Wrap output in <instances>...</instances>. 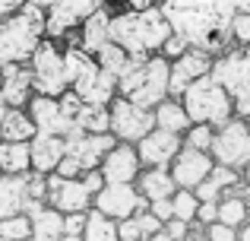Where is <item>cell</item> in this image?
Listing matches in <instances>:
<instances>
[{
	"instance_id": "obj_47",
	"label": "cell",
	"mask_w": 250,
	"mask_h": 241,
	"mask_svg": "<svg viewBox=\"0 0 250 241\" xmlns=\"http://www.w3.org/2000/svg\"><path fill=\"white\" fill-rule=\"evenodd\" d=\"M127 10H146V6H155L159 0H121Z\"/></svg>"
},
{
	"instance_id": "obj_29",
	"label": "cell",
	"mask_w": 250,
	"mask_h": 241,
	"mask_svg": "<svg viewBox=\"0 0 250 241\" xmlns=\"http://www.w3.org/2000/svg\"><path fill=\"white\" fill-rule=\"evenodd\" d=\"M35 121L29 118L25 108H6L3 121H0V136L3 140H32L35 136Z\"/></svg>"
},
{
	"instance_id": "obj_23",
	"label": "cell",
	"mask_w": 250,
	"mask_h": 241,
	"mask_svg": "<svg viewBox=\"0 0 250 241\" xmlns=\"http://www.w3.org/2000/svg\"><path fill=\"white\" fill-rule=\"evenodd\" d=\"M136 191L143 194V200H159V197H171V194L177 191V184H174V178H171V172L168 168H162V165H143V172L136 175Z\"/></svg>"
},
{
	"instance_id": "obj_56",
	"label": "cell",
	"mask_w": 250,
	"mask_h": 241,
	"mask_svg": "<svg viewBox=\"0 0 250 241\" xmlns=\"http://www.w3.org/2000/svg\"><path fill=\"white\" fill-rule=\"evenodd\" d=\"M247 124H250V114H247Z\"/></svg>"
},
{
	"instance_id": "obj_41",
	"label": "cell",
	"mask_w": 250,
	"mask_h": 241,
	"mask_svg": "<svg viewBox=\"0 0 250 241\" xmlns=\"http://www.w3.org/2000/svg\"><path fill=\"white\" fill-rule=\"evenodd\" d=\"M206 238H209V241H238V229L215 219V222L206 225Z\"/></svg>"
},
{
	"instance_id": "obj_20",
	"label": "cell",
	"mask_w": 250,
	"mask_h": 241,
	"mask_svg": "<svg viewBox=\"0 0 250 241\" xmlns=\"http://www.w3.org/2000/svg\"><path fill=\"white\" fill-rule=\"evenodd\" d=\"M111 42L127 48L130 57H149V51L143 48V42H140V19H136V10L111 13Z\"/></svg>"
},
{
	"instance_id": "obj_54",
	"label": "cell",
	"mask_w": 250,
	"mask_h": 241,
	"mask_svg": "<svg viewBox=\"0 0 250 241\" xmlns=\"http://www.w3.org/2000/svg\"><path fill=\"white\" fill-rule=\"evenodd\" d=\"M32 3H35V6H42V10H48V6L54 3V0H32Z\"/></svg>"
},
{
	"instance_id": "obj_43",
	"label": "cell",
	"mask_w": 250,
	"mask_h": 241,
	"mask_svg": "<svg viewBox=\"0 0 250 241\" xmlns=\"http://www.w3.org/2000/svg\"><path fill=\"white\" fill-rule=\"evenodd\" d=\"M187 48H190V44H187V38H181L177 32H171V35L165 38V44H162V54H165L168 61H174V57H177V54H184Z\"/></svg>"
},
{
	"instance_id": "obj_42",
	"label": "cell",
	"mask_w": 250,
	"mask_h": 241,
	"mask_svg": "<svg viewBox=\"0 0 250 241\" xmlns=\"http://www.w3.org/2000/svg\"><path fill=\"white\" fill-rule=\"evenodd\" d=\"M117 241H143V232H140V225H136L133 216L117 219Z\"/></svg>"
},
{
	"instance_id": "obj_22",
	"label": "cell",
	"mask_w": 250,
	"mask_h": 241,
	"mask_svg": "<svg viewBox=\"0 0 250 241\" xmlns=\"http://www.w3.org/2000/svg\"><path fill=\"white\" fill-rule=\"evenodd\" d=\"M25 111H29V118L35 121L38 130H51V133H67L70 124L61 118V105H57V95H42L35 92L29 99V105H25Z\"/></svg>"
},
{
	"instance_id": "obj_15",
	"label": "cell",
	"mask_w": 250,
	"mask_h": 241,
	"mask_svg": "<svg viewBox=\"0 0 250 241\" xmlns=\"http://www.w3.org/2000/svg\"><path fill=\"white\" fill-rule=\"evenodd\" d=\"M25 213L32 219V238L35 241H61L63 238V213L57 206H51L48 200L29 197Z\"/></svg>"
},
{
	"instance_id": "obj_30",
	"label": "cell",
	"mask_w": 250,
	"mask_h": 241,
	"mask_svg": "<svg viewBox=\"0 0 250 241\" xmlns=\"http://www.w3.org/2000/svg\"><path fill=\"white\" fill-rule=\"evenodd\" d=\"M85 241H117V219L104 216L102 210L89 206L85 210V225H83Z\"/></svg>"
},
{
	"instance_id": "obj_14",
	"label": "cell",
	"mask_w": 250,
	"mask_h": 241,
	"mask_svg": "<svg viewBox=\"0 0 250 241\" xmlns=\"http://www.w3.org/2000/svg\"><path fill=\"white\" fill-rule=\"evenodd\" d=\"M98 172L104 175V181H136V175L143 172V162H140L136 146H133V143L117 140L114 146L104 153Z\"/></svg>"
},
{
	"instance_id": "obj_26",
	"label": "cell",
	"mask_w": 250,
	"mask_h": 241,
	"mask_svg": "<svg viewBox=\"0 0 250 241\" xmlns=\"http://www.w3.org/2000/svg\"><path fill=\"white\" fill-rule=\"evenodd\" d=\"M95 67H98V64H95V54H89V51H85L76 38H70V42L63 44V73H67V83H70V86H76L80 80H85V76H89Z\"/></svg>"
},
{
	"instance_id": "obj_9",
	"label": "cell",
	"mask_w": 250,
	"mask_h": 241,
	"mask_svg": "<svg viewBox=\"0 0 250 241\" xmlns=\"http://www.w3.org/2000/svg\"><path fill=\"white\" fill-rule=\"evenodd\" d=\"M63 140H67V153L80 162L83 172H85V168H98L102 165L104 153L117 143V136L111 133V130L108 133H89V130H83V127H73V130L63 133Z\"/></svg>"
},
{
	"instance_id": "obj_2",
	"label": "cell",
	"mask_w": 250,
	"mask_h": 241,
	"mask_svg": "<svg viewBox=\"0 0 250 241\" xmlns=\"http://www.w3.org/2000/svg\"><path fill=\"white\" fill-rule=\"evenodd\" d=\"M44 38V10L25 0L19 10L0 22V61L3 64H29L32 51Z\"/></svg>"
},
{
	"instance_id": "obj_7",
	"label": "cell",
	"mask_w": 250,
	"mask_h": 241,
	"mask_svg": "<svg viewBox=\"0 0 250 241\" xmlns=\"http://www.w3.org/2000/svg\"><path fill=\"white\" fill-rule=\"evenodd\" d=\"M108 108H111V133L124 143L143 140V136L155 127L152 108H143V105H136V102L124 99V95H114V102H111Z\"/></svg>"
},
{
	"instance_id": "obj_34",
	"label": "cell",
	"mask_w": 250,
	"mask_h": 241,
	"mask_svg": "<svg viewBox=\"0 0 250 241\" xmlns=\"http://www.w3.org/2000/svg\"><path fill=\"white\" fill-rule=\"evenodd\" d=\"M171 206H174V216L184 219V222H193L196 219V206H200V197H196L190 187H177L171 194Z\"/></svg>"
},
{
	"instance_id": "obj_36",
	"label": "cell",
	"mask_w": 250,
	"mask_h": 241,
	"mask_svg": "<svg viewBox=\"0 0 250 241\" xmlns=\"http://www.w3.org/2000/svg\"><path fill=\"white\" fill-rule=\"evenodd\" d=\"M57 105H61V118L70 124V130H73L76 127V118H80V111H83L85 102L76 95V89H63V92L57 95Z\"/></svg>"
},
{
	"instance_id": "obj_40",
	"label": "cell",
	"mask_w": 250,
	"mask_h": 241,
	"mask_svg": "<svg viewBox=\"0 0 250 241\" xmlns=\"http://www.w3.org/2000/svg\"><path fill=\"white\" fill-rule=\"evenodd\" d=\"M85 225V213H63V241H80Z\"/></svg>"
},
{
	"instance_id": "obj_32",
	"label": "cell",
	"mask_w": 250,
	"mask_h": 241,
	"mask_svg": "<svg viewBox=\"0 0 250 241\" xmlns=\"http://www.w3.org/2000/svg\"><path fill=\"white\" fill-rule=\"evenodd\" d=\"M76 127L89 130V133H108L111 130V108L108 105H83Z\"/></svg>"
},
{
	"instance_id": "obj_13",
	"label": "cell",
	"mask_w": 250,
	"mask_h": 241,
	"mask_svg": "<svg viewBox=\"0 0 250 241\" xmlns=\"http://www.w3.org/2000/svg\"><path fill=\"white\" fill-rule=\"evenodd\" d=\"M133 146H136V153H140L143 165H162V168H168L171 159L177 155V149L184 146V136L174 133V130H165V127H152L143 140H136Z\"/></svg>"
},
{
	"instance_id": "obj_31",
	"label": "cell",
	"mask_w": 250,
	"mask_h": 241,
	"mask_svg": "<svg viewBox=\"0 0 250 241\" xmlns=\"http://www.w3.org/2000/svg\"><path fill=\"white\" fill-rule=\"evenodd\" d=\"M127 61H130V54H127V48H121L117 42H104L102 48L95 51V64L104 70V73H114V76H121L124 73V67H127Z\"/></svg>"
},
{
	"instance_id": "obj_19",
	"label": "cell",
	"mask_w": 250,
	"mask_h": 241,
	"mask_svg": "<svg viewBox=\"0 0 250 241\" xmlns=\"http://www.w3.org/2000/svg\"><path fill=\"white\" fill-rule=\"evenodd\" d=\"M136 19H140V42L143 48L149 51V54H155V51H162V44H165V38L171 35V22L168 16L162 13V6H146V10H136Z\"/></svg>"
},
{
	"instance_id": "obj_8",
	"label": "cell",
	"mask_w": 250,
	"mask_h": 241,
	"mask_svg": "<svg viewBox=\"0 0 250 241\" xmlns=\"http://www.w3.org/2000/svg\"><path fill=\"white\" fill-rule=\"evenodd\" d=\"M92 206L111 219H127L140 206H149V203L143 200V194L136 191L133 181H104V187L92 197Z\"/></svg>"
},
{
	"instance_id": "obj_11",
	"label": "cell",
	"mask_w": 250,
	"mask_h": 241,
	"mask_svg": "<svg viewBox=\"0 0 250 241\" xmlns=\"http://www.w3.org/2000/svg\"><path fill=\"white\" fill-rule=\"evenodd\" d=\"M209 70H212V54L203 48H193L190 44L184 54H177L174 61H171V76H168V92L177 95L181 99V92L190 86L193 80H200V76H206Z\"/></svg>"
},
{
	"instance_id": "obj_25",
	"label": "cell",
	"mask_w": 250,
	"mask_h": 241,
	"mask_svg": "<svg viewBox=\"0 0 250 241\" xmlns=\"http://www.w3.org/2000/svg\"><path fill=\"white\" fill-rule=\"evenodd\" d=\"M25 203H29V181H25V175L0 172V216L25 213Z\"/></svg>"
},
{
	"instance_id": "obj_1",
	"label": "cell",
	"mask_w": 250,
	"mask_h": 241,
	"mask_svg": "<svg viewBox=\"0 0 250 241\" xmlns=\"http://www.w3.org/2000/svg\"><path fill=\"white\" fill-rule=\"evenodd\" d=\"M168 76H171V61L162 51L149 57H130L124 73L117 76V95L136 102L143 108H155L162 99H168Z\"/></svg>"
},
{
	"instance_id": "obj_46",
	"label": "cell",
	"mask_w": 250,
	"mask_h": 241,
	"mask_svg": "<svg viewBox=\"0 0 250 241\" xmlns=\"http://www.w3.org/2000/svg\"><path fill=\"white\" fill-rule=\"evenodd\" d=\"M149 210H152L155 216L162 219V222H168V219L174 216V206H171V197H159V200H149Z\"/></svg>"
},
{
	"instance_id": "obj_55",
	"label": "cell",
	"mask_w": 250,
	"mask_h": 241,
	"mask_svg": "<svg viewBox=\"0 0 250 241\" xmlns=\"http://www.w3.org/2000/svg\"><path fill=\"white\" fill-rule=\"evenodd\" d=\"M104 3H121V0H104Z\"/></svg>"
},
{
	"instance_id": "obj_52",
	"label": "cell",
	"mask_w": 250,
	"mask_h": 241,
	"mask_svg": "<svg viewBox=\"0 0 250 241\" xmlns=\"http://www.w3.org/2000/svg\"><path fill=\"white\" fill-rule=\"evenodd\" d=\"M3 3H6V6H10V10H19V6H22V3H25V0H3Z\"/></svg>"
},
{
	"instance_id": "obj_21",
	"label": "cell",
	"mask_w": 250,
	"mask_h": 241,
	"mask_svg": "<svg viewBox=\"0 0 250 241\" xmlns=\"http://www.w3.org/2000/svg\"><path fill=\"white\" fill-rule=\"evenodd\" d=\"M80 22H83V16H80L73 0H54V3L44 10V35L54 38V42H61V38H67L73 29H80Z\"/></svg>"
},
{
	"instance_id": "obj_49",
	"label": "cell",
	"mask_w": 250,
	"mask_h": 241,
	"mask_svg": "<svg viewBox=\"0 0 250 241\" xmlns=\"http://www.w3.org/2000/svg\"><path fill=\"white\" fill-rule=\"evenodd\" d=\"M234 3V10H241V13H250V0H231Z\"/></svg>"
},
{
	"instance_id": "obj_57",
	"label": "cell",
	"mask_w": 250,
	"mask_h": 241,
	"mask_svg": "<svg viewBox=\"0 0 250 241\" xmlns=\"http://www.w3.org/2000/svg\"><path fill=\"white\" fill-rule=\"evenodd\" d=\"M0 140H3V136H0Z\"/></svg>"
},
{
	"instance_id": "obj_12",
	"label": "cell",
	"mask_w": 250,
	"mask_h": 241,
	"mask_svg": "<svg viewBox=\"0 0 250 241\" xmlns=\"http://www.w3.org/2000/svg\"><path fill=\"white\" fill-rule=\"evenodd\" d=\"M212 165H215L212 153H206V149H193V146H181L177 155L171 159L168 172H171V178H174L177 187H190V191H193V187L212 172Z\"/></svg>"
},
{
	"instance_id": "obj_3",
	"label": "cell",
	"mask_w": 250,
	"mask_h": 241,
	"mask_svg": "<svg viewBox=\"0 0 250 241\" xmlns=\"http://www.w3.org/2000/svg\"><path fill=\"white\" fill-rule=\"evenodd\" d=\"M209 76L228 89V95L234 102V114L247 121V114H250V44H231L222 54H215Z\"/></svg>"
},
{
	"instance_id": "obj_53",
	"label": "cell",
	"mask_w": 250,
	"mask_h": 241,
	"mask_svg": "<svg viewBox=\"0 0 250 241\" xmlns=\"http://www.w3.org/2000/svg\"><path fill=\"white\" fill-rule=\"evenodd\" d=\"M6 108H10V105H6V99H3V92H0V121H3V114H6Z\"/></svg>"
},
{
	"instance_id": "obj_33",
	"label": "cell",
	"mask_w": 250,
	"mask_h": 241,
	"mask_svg": "<svg viewBox=\"0 0 250 241\" xmlns=\"http://www.w3.org/2000/svg\"><path fill=\"white\" fill-rule=\"evenodd\" d=\"M0 238H3V241H25V238H32L29 213H10V216H0Z\"/></svg>"
},
{
	"instance_id": "obj_5",
	"label": "cell",
	"mask_w": 250,
	"mask_h": 241,
	"mask_svg": "<svg viewBox=\"0 0 250 241\" xmlns=\"http://www.w3.org/2000/svg\"><path fill=\"white\" fill-rule=\"evenodd\" d=\"M29 70H32V86L42 95H61L63 89H70L67 73H63V48L54 38L44 35L38 42V48L29 57Z\"/></svg>"
},
{
	"instance_id": "obj_17",
	"label": "cell",
	"mask_w": 250,
	"mask_h": 241,
	"mask_svg": "<svg viewBox=\"0 0 250 241\" xmlns=\"http://www.w3.org/2000/svg\"><path fill=\"white\" fill-rule=\"evenodd\" d=\"M29 153H32V168L42 175H51L67 153V140L61 133H51V130H35V136L29 140Z\"/></svg>"
},
{
	"instance_id": "obj_38",
	"label": "cell",
	"mask_w": 250,
	"mask_h": 241,
	"mask_svg": "<svg viewBox=\"0 0 250 241\" xmlns=\"http://www.w3.org/2000/svg\"><path fill=\"white\" fill-rule=\"evenodd\" d=\"M133 219H136V225H140V232H143V241H149V238H155V232L162 229V219L155 216L149 206H140V210L133 213Z\"/></svg>"
},
{
	"instance_id": "obj_16",
	"label": "cell",
	"mask_w": 250,
	"mask_h": 241,
	"mask_svg": "<svg viewBox=\"0 0 250 241\" xmlns=\"http://www.w3.org/2000/svg\"><path fill=\"white\" fill-rule=\"evenodd\" d=\"M0 92H3V99H6L10 108H25V105H29V99L35 95L29 64H3V73H0Z\"/></svg>"
},
{
	"instance_id": "obj_44",
	"label": "cell",
	"mask_w": 250,
	"mask_h": 241,
	"mask_svg": "<svg viewBox=\"0 0 250 241\" xmlns=\"http://www.w3.org/2000/svg\"><path fill=\"white\" fill-rule=\"evenodd\" d=\"M219 219V200H200V206H196V222L200 225H209Z\"/></svg>"
},
{
	"instance_id": "obj_37",
	"label": "cell",
	"mask_w": 250,
	"mask_h": 241,
	"mask_svg": "<svg viewBox=\"0 0 250 241\" xmlns=\"http://www.w3.org/2000/svg\"><path fill=\"white\" fill-rule=\"evenodd\" d=\"M190 232V222H184V219L171 216L168 222H162V229L155 232V241H184Z\"/></svg>"
},
{
	"instance_id": "obj_50",
	"label": "cell",
	"mask_w": 250,
	"mask_h": 241,
	"mask_svg": "<svg viewBox=\"0 0 250 241\" xmlns=\"http://www.w3.org/2000/svg\"><path fill=\"white\" fill-rule=\"evenodd\" d=\"M10 13H13V10H10V6H6V3H3V0H0V22H3V19H6V16H10Z\"/></svg>"
},
{
	"instance_id": "obj_45",
	"label": "cell",
	"mask_w": 250,
	"mask_h": 241,
	"mask_svg": "<svg viewBox=\"0 0 250 241\" xmlns=\"http://www.w3.org/2000/svg\"><path fill=\"white\" fill-rule=\"evenodd\" d=\"M54 172H57V175H63V178H80V175H83V165H80V162H76L70 153H63V159L57 162Z\"/></svg>"
},
{
	"instance_id": "obj_18",
	"label": "cell",
	"mask_w": 250,
	"mask_h": 241,
	"mask_svg": "<svg viewBox=\"0 0 250 241\" xmlns=\"http://www.w3.org/2000/svg\"><path fill=\"white\" fill-rule=\"evenodd\" d=\"M70 89H76V95H80L85 105H111L114 95H117V76L104 73L102 67H95L85 80H80Z\"/></svg>"
},
{
	"instance_id": "obj_28",
	"label": "cell",
	"mask_w": 250,
	"mask_h": 241,
	"mask_svg": "<svg viewBox=\"0 0 250 241\" xmlns=\"http://www.w3.org/2000/svg\"><path fill=\"white\" fill-rule=\"evenodd\" d=\"M32 168L29 140H0V172L25 175Z\"/></svg>"
},
{
	"instance_id": "obj_24",
	"label": "cell",
	"mask_w": 250,
	"mask_h": 241,
	"mask_svg": "<svg viewBox=\"0 0 250 241\" xmlns=\"http://www.w3.org/2000/svg\"><path fill=\"white\" fill-rule=\"evenodd\" d=\"M108 38H111V10H108V3H104L102 10L89 13L80 22V38H76V42H80L89 54H95Z\"/></svg>"
},
{
	"instance_id": "obj_4",
	"label": "cell",
	"mask_w": 250,
	"mask_h": 241,
	"mask_svg": "<svg viewBox=\"0 0 250 241\" xmlns=\"http://www.w3.org/2000/svg\"><path fill=\"white\" fill-rule=\"evenodd\" d=\"M181 102H184V108H187L190 121L219 127V124H225L228 118H234V102H231V95H228V89L222 86V83H215L209 73L190 83L181 92Z\"/></svg>"
},
{
	"instance_id": "obj_39",
	"label": "cell",
	"mask_w": 250,
	"mask_h": 241,
	"mask_svg": "<svg viewBox=\"0 0 250 241\" xmlns=\"http://www.w3.org/2000/svg\"><path fill=\"white\" fill-rule=\"evenodd\" d=\"M231 42L234 44H250V13H241V10H234V16H231Z\"/></svg>"
},
{
	"instance_id": "obj_48",
	"label": "cell",
	"mask_w": 250,
	"mask_h": 241,
	"mask_svg": "<svg viewBox=\"0 0 250 241\" xmlns=\"http://www.w3.org/2000/svg\"><path fill=\"white\" fill-rule=\"evenodd\" d=\"M238 241H250V219L244 225H238Z\"/></svg>"
},
{
	"instance_id": "obj_51",
	"label": "cell",
	"mask_w": 250,
	"mask_h": 241,
	"mask_svg": "<svg viewBox=\"0 0 250 241\" xmlns=\"http://www.w3.org/2000/svg\"><path fill=\"white\" fill-rule=\"evenodd\" d=\"M241 178H244V184L250 187V162H247V165H244V168H241Z\"/></svg>"
},
{
	"instance_id": "obj_35",
	"label": "cell",
	"mask_w": 250,
	"mask_h": 241,
	"mask_svg": "<svg viewBox=\"0 0 250 241\" xmlns=\"http://www.w3.org/2000/svg\"><path fill=\"white\" fill-rule=\"evenodd\" d=\"M212 136H215V127L212 124H200L193 121L187 130H184V146H193V149H212Z\"/></svg>"
},
{
	"instance_id": "obj_10",
	"label": "cell",
	"mask_w": 250,
	"mask_h": 241,
	"mask_svg": "<svg viewBox=\"0 0 250 241\" xmlns=\"http://www.w3.org/2000/svg\"><path fill=\"white\" fill-rule=\"evenodd\" d=\"M44 200L51 206H57L61 213H85L92 206V194L89 187L83 184V178H63V175L51 172L48 175V191H44Z\"/></svg>"
},
{
	"instance_id": "obj_6",
	"label": "cell",
	"mask_w": 250,
	"mask_h": 241,
	"mask_svg": "<svg viewBox=\"0 0 250 241\" xmlns=\"http://www.w3.org/2000/svg\"><path fill=\"white\" fill-rule=\"evenodd\" d=\"M212 159L222 162V165H231V168H244L250 162V124L244 118H228L225 124L215 127L212 136Z\"/></svg>"
},
{
	"instance_id": "obj_27",
	"label": "cell",
	"mask_w": 250,
	"mask_h": 241,
	"mask_svg": "<svg viewBox=\"0 0 250 241\" xmlns=\"http://www.w3.org/2000/svg\"><path fill=\"white\" fill-rule=\"evenodd\" d=\"M152 114H155V127L174 130V133H181V136H184V130L193 124V121H190V114H187V108H184V102L177 99V95L162 99L159 105L152 108Z\"/></svg>"
}]
</instances>
